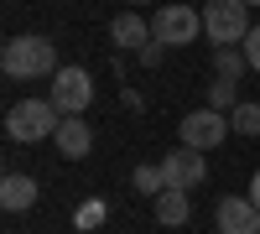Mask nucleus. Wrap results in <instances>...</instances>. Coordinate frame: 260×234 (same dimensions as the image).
<instances>
[{"instance_id": "nucleus-1", "label": "nucleus", "mask_w": 260, "mask_h": 234, "mask_svg": "<svg viewBox=\"0 0 260 234\" xmlns=\"http://www.w3.org/2000/svg\"><path fill=\"white\" fill-rule=\"evenodd\" d=\"M57 125H62V110L52 104V94H47V99H21V104L6 110V136H11L16 146H42V141H52Z\"/></svg>"}, {"instance_id": "nucleus-2", "label": "nucleus", "mask_w": 260, "mask_h": 234, "mask_svg": "<svg viewBox=\"0 0 260 234\" xmlns=\"http://www.w3.org/2000/svg\"><path fill=\"white\" fill-rule=\"evenodd\" d=\"M0 68H6V78H52L62 62L47 37H11L0 52Z\"/></svg>"}, {"instance_id": "nucleus-3", "label": "nucleus", "mask_w": 260, "mask_h": 234, "mask_svg": "<svg viewBox=\"0 0 260 234\" xmlns=\"http://www.w3.org/2000/svg\"><path fill=\"white\" fill-rule=\"evenodd\" d=\"M203 37L213 47H240L250 37V6L245 0H208L203 6Z\"/></svg>"}, {"instance_id": "nucleus-4", "label": "nucleus", "mask_w": 260, "mask_h": 234, "mask_svg": "<svg viewBox=\"0 0 260 234\" xmlns=\"http://www.w3.org/2000/svg\"><path fill=\"white\" fill-rule=\"evenodd\" d=\"M198 31H203V11L198 6H161L156 21H151V37L161 47H192Z\"/></svg>"}, {"instance_id": "nucleus-5", "label": "nucleus", "mask_w": 260, "mask_h": 234, "mask_svg": "<svg viewBox=\"0 0 260 234\" xmlns=\"http://www.w3.org/2000/svg\"><path fill=\"white\" fill-rule=\"evenodd\" d=\"M229 115L224 110H213V104H203V110H192V115H182V125H177V136H182V146H198V151H213V146H224L229 141Z\"/></svg>"}, {"instance_id": "nucleus-6", "label": "nucleus", "mask_w": 260, "mask_h": 234, "mask_svg": "<svg viewBox=\"0 0 260 234\" xmlns=\"http://www.w3.org/2000/svg\"><path fill=\"white\" fill-rule=\"evenodd\" d=\"M52 104H57L62 115H83V110H89V104H94L89 68H78V62H73V68H57L52 73Z\"/></svg>"}, {"instance_id": "nucleus-7", "label": "nucleus", "mask_w": 260, "mask_h": 234, "mask_svg": "<svg viewBox=\"0 0 260 234\" xmlns=\"http://www.w3.org/2000/svg\"><path fill=\"white\" fill-rule=\"evenodd\" d=\"M208 151H198V146H177V151H167L161 156V172H167V187H203L208 182Z\"/></svg>"}, {"instance_id": "nucleus-8", "label": "nucleus", "mask_w": 260, "mask_h": 234, "mask_svg": "<svg viewBox=\"0 0 260 234\" xmlns=\"http://www.w3.org/2000/svg\"><path fill=\"white\" fill-rule=\"evenodd\" d=\"M213 224H219V234H260V208H255V198L245 193H229V198H219V208H213Z\"/></svg>"}, {"instance_id": "nucleus-9", "label": "nucleus", "mask_w": 260, "mask_h": 234, "mask_svg": "<svg viewBox=\"0 0 260 234\" xmlns=\"http://www.w3.org/2000/svg\"><path fill=\"white\" fill-rule=\"evenodd\" d=\"M52 146L62 151V161H83V156L94 151V130H89V120H83V115H62Z\"/></svg>"}, {"instance_id": "nucleus-10", "label": "nucleus", "mask_w": 260, "mask_h": 234, "mask_svg": "<svg viewBox=\"0 0 260 234\" xmlns=\"http://www.w3.org/2000/svg\"><path fill=\"white\" fill-rule=\"evenodd\" d=\"M110 42L120 52H141L146 42H151V21L141 16V11H120L115 21H110Z\"/></svg>"}, {"instance_id": "nucleus-11", "label": "nucleus", "mask_w": 260, "mask_h": 234, "mask_svg": "<svg viewBox=\"0 0 260 234\" xmlns=\"http://www.w3.org/2000/svg\"><path fill=\"white\" fill-rule=\"evenodd\" d=\"M37 177L31 172H6L0 177V208H6V214H26V208L37 203Z\"/></svg>"}, {"instance_id": "nucleus-12", "label": "nucleus", "mask_w": 260, "mask_h": 234, "mask_svg": "<svg viewBox=\"0 0 260 234\" xmlns=\"http://www.w3.org/2000/svg\"><path fill=\"white\" fill-rule=\"evenodd\" d=\"M187 187H161L156 193V224H167V229H182L192 214H187Z\"/></svg>"}, {"instance_id": "nucleus-13", "label": "nucleus", "mask_w": 260, "mask_h": 234, "mask_svg": "<svg viewBox=\"0 0 260 234\" xmlns=\"http://www.w3.org/2000/svg\"><path fill=\"white\" fill-rule=\"evenodd\" d=\"M130 187H136L141 198H156L161 187H167V172H161V161H156V166H151V161H146V166H136V172H130Z\"/></svg>"}, {"instance_id": "nucleus-14", "label": "nucleus", "mask_w": 260, "mask_h": 234, "mask_svg": "<svg viewBox=\"0 0 260 234\" xmlns=\"http://www.w3.org/2000/svg\"><path fill=\"white\" fill-rule=\"evenodd\" d=\"M104 219H110V208H104V198H83L78 203V214H73V229H83V234H94Z\"/></svg>"}, {"instance_id": "nucleus-15", "label": "nucleus", "mask_w": 260, "mask_h": 234, "mask_svg": "<svg viewBox=\"0 0 260 234\" xmlns=\"http://www.w3.org/2000/svg\"><path fill=\"white\" fill-rule=\"evenodd\" d=\"M213 68H219V78H234V83H240V73L250 68V57H245V47H240V52H234V47H219V52H213Z\"/></svg>"}, {"instance_id": "nucleus-16", "label": "nucleus", "mask_w": 260, "mask_h": 234, "mask_svg": "<svg viewBox=\"0 0 260 234\" xmlns=\"http://www.w3.org/2000/svg\"><path fill=\"white\" fill-rule=\"evenodd\" d=\"M208 104L229 115L234 104H240V83H234V78H213V83H208Z\"/></svg>"}, {"instance_id": "nucleus-17", "label": "nucleus", "mask_w": 260, "mask_h": 234, "mask_svg": "<svg viewBox=\"0 0 260 234\" xmlns=\"http://www.w3.org/2000/svg\"><path fill=\"white\" fill-rule=\"evenodd\" d=\"M229 125H234V136H260V104H234Z\"/></svg>"}, {"instance_id": "nucleus-18", "label": "nucleus", "mask_w": 260, "mask_h": 234, "mask_svg": "<svg viewBox=\"0 0 260 234\" xmlns=\"http://www.w3.org/2000/svg\"><path fill=\"white\" fill-rule=\"evenodd\" d=\"M240 47H245V57H250V68L260 73V26H250V37L240 42Z\"/></svg>"}, {"instance_id": "nucleus-19", "label": "nucleus", "mask_w": 260, "mask_h": 234, "mask_svg": "<svg viewBox=\"0 0 260 234\" xmlns=\"http://www.w3.org/2000/svg\"><path fill=\"white\" fill-rule=\"evenodd\" d=\"M141 62H146V68H156V62H161V42H156V37L141 47Z\"/></svg>"}, {"instance_id": "nucleus-20", "label": "nucleus", "mask_w": 260, "mask_h": 234, "mask_svg": "<svg viewBox=\"0 0 260 234\" xmlns=\"http://www.w3.org/2000/svg\"><path fill=\"white\" fill-rule=\"evenodd\" d=\"M250 198H255V208H260V172L250 177Z\"/></svg>"}, {"instance_id": "nucleus-21", "label": "nucleus", "mask_w": 260, "mask_h": 234, "mask_svg": "<svg viewBox=\"0 0 260 234\" xmlns=\"http://www.w3.org/2000/svg\"><path fill=\"white\" fill-rule=\"evenodd\" d=\"M130 6H151V0H130Z\"/></svg>"}, {"instance_id": "nucleus-22", "label": "nucleus", "mask_w": 260, "mask_h": 234, "mask_svg": "<svg viewBox=\"0 0 260 234\" xmlns=\"http://www.w3.org/2000/svg\"><path fill=\"white\" fill-rule=\"evenodd\" d=\"M245 6H260V0H245Z\"/></svg>"}]
</instances>
